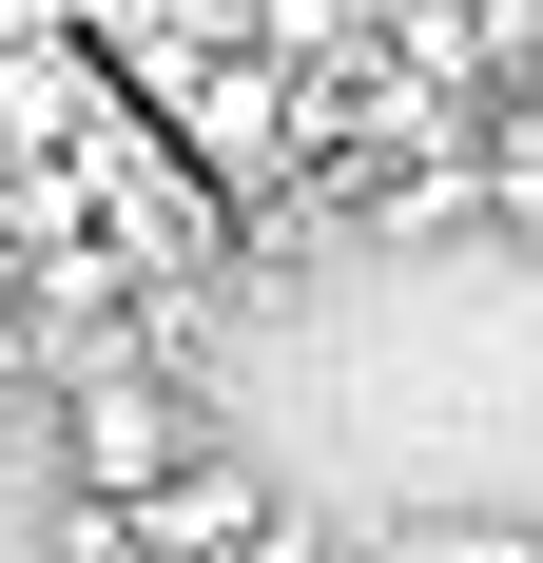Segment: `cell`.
Listing matches in <instances>:
<instances>
[{
  "label": "cell",
  "instance_id": "obj_1",
  "mask_svg": "<svg viewBox=\"0 0 543 563\" xmlns=\"http://www.w3.org/2000/svg\"><path fill=\"white\" fill-rule=\"evenodd\" d=\"M58 466H78V506L156 525L195 466H214V408L175 389V350H78L58 369Z\"/></svg>",
  "mask_w": 543,
  "mask_h": 563
},
{
  "label": "cell",
  "instance_id": "obj_2",
  "mask_svg": "<svg viewBox=\"0 0 543 563\" xmlns=\"http://www.w3.org/2000/svg\"><path fill=\"white\" fill-rule=\"evenodd\" d=\"M466 195H486V214H505V233L543 253V98H505L486 136H466Z\"/></svg>",
  "mask_w": 543,
  "mask_h": 563
}]
</instances>
